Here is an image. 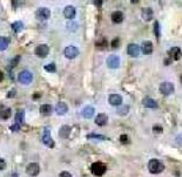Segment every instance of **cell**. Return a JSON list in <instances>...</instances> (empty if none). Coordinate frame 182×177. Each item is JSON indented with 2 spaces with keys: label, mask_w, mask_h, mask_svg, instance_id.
<instances>
[{
  "label": "cell",
  "mask_w": 182,
  "mask_h": 177,
  "mask_svg": "<svg viewBox=\"0 0 182 177\" xmlns=\"http://www.w3.org/2000/svg\"><path fill=\"white\" fill-rule=\"evenodd\" d=\"M148 169L152 174H160V172L163 171L165 169V166L163 163L160 161V160H156V158H153L150 160L149 163H148Z\"/></svg>",
  "instance_id": "obj_1"
},
{
  "label": "cell",
  "mask_w": 182,
  "mask_h": 177,
  "mask_svg": "<svg viewBox=\"0 0 182 177\" xmlns=\"http://www.w3.org/2000/svg\"><path fill=\"white\" fill-rule=\"evenodd\" d=\"M91 171L94 176L100 177L106 172V166H105L103 163H101V162H95V163L92 164Z\"/></svg>",
  "instance_id": "obj_2"
},
{
  "label": "cell",
  "mask_w": 182,
  "mask_h": 177,
  "mask_svg": "<svg viewBox=\"0 0 182 177\" xmlns=\"http://www.w3.org/2000/svg\"><path fill=\"white\" fill-rule=\"evenodd\" d=\"M18 80L22 85H30L33 81V74L30 70H22L18 75Z\"/></svg>",
  "instance_id": "obj_3"
},
{
  "label": "cell",
  "mask_w": 182,
  "mask_h": 177,
  "mask_svg": "<svg viewBox=\"0 0 182 177\" xmlns=\"http://www.w3.org/2000/svg\"><path fill=\"white\" fill-rule=\"evenodd\" d=\"M174 91H175V88H174V85L171 82H162L160 85V93L162 95L168 96V95L173 94Z\"/></svg>",
  "instance_id": "obj_4"
},
{
  "label": "cell",
  "mask_w": 182,
  "mask_h": 177,
  "mask_svg": "<svg viewBox=\"0 0 182 177\" xmlns=\"http://www.w3.org/2000/svg\"><path fill=\"white\" fill-rule=\"evenodd\" d=\"M35 16H37L39 20H47L49 16H51V11H49V8H47V7H40L35 12Z\"/></svg>",
  "instance_id": "obj_5"
},
{
  "label": "cell",
  "mask_w": 182,
  "mask_h": 177,
  "mask_svg": "<svg viewBox=\"0 0 182 177\" xmlns=\"http://www.w3.org/2000/svg\"><path fill=\"white\" fill-rule=\"evenodd\" d=\"M64 54L67 59H75L79 55V49L76 48L75 46H67L65 48Z\"/></svg>",
  "instance_id": "obj_6"
},
{
  "label": "cell",
  "mask_w": 182,
  "mask_h": 177,
  "mask_svg": "<svg viewBox=\"0 0 182 177\" xmlns=\"http://www.w3.org/2000/svg\"><path fill=\"white\" fill-rule=\"evenodd\" d=\"M43 144H46L47 147H48V148H54V145H55L53 139L51 137V131H49L48 128H46L45 130H43Z\"/></svg>",
  "instance_id": "obj_7"
},
{
  "label": "cell",
  "mask_w": 182,
  "mask_h": 177,
  "mask_svg": "<svg viewBox=\"0 0 182 177\" xmlns=\"http://www.w3.org/2000/svg\"><path fill=\"white\" fill-rule=\"evenodd\" d=\"M34 53L39 58H46L49 53V47L47 45H39V46H37Z\"/></svg>",
  "instance_id": "obj_8"
},
{
  "label": "cell",
  "mask_w": 182,
  "mask_h": 177,
  "mask_svg": "<svg viewBox=\"0 0 182 177\" xmlns=\"http://www.w3.org/2000/svg\"><path fill=\"white\" fill-rule=\"evenodd\" d=\"M107 64L109 68H113V69H115V68H118L119 66H120V59H119L118 55H115V54H112V55H109L107 58Z\"/></svg>",
  "instance_id": "obj_9"
},
{
  "label": "cell",
  "mask_w": 182,
  "mask_h": 177,
  "mask_svg": "<svg viewBox=\"0 0 182 177\" xmlns=\"http://www.w3.org/2000/svg\"><path fill=\"white\" fill-rule=\"evenodd\" d=\"M26 171L30 176L34 177V176H37L38 174L40 172V166H39L38 163H34V162H33V163H30V164L27 166Z\"/></svg>",
  "instance_id": "obj_10"
},
{
  "label": "cell",
  "mask_w": 182,
  "mask_h": 177,
  "mask_svg": "<svg viewBox=\"0 0 182 177\" xmlns=\"http://www.w3.org/2000/svg\"><path fill=\"white\" fill-rule=\"evenodd\" d=\"M140 51H141L143 54H146V55H149V54L153 53L154 46H153L152 41H143L142 45L140 46Z\"/></svg>",
  "instance_id": "obj_11"
},
{
  "label": "cell",
  "mask_w": 182,
  "mask_h": 177,
  "mask_svg": "<svg viewBox=\"0 0 182 177\" xmlns=\"http://www.w3.org/2000/svg\"><path fill=\"white\" fill-rule=\"evenodd\" d=\"M64 15L66 19H68V20H73L75 18V15H76V10H75V7H73V6H66L64 10Z\"/></svg>",
  "instance_id": "obj_12"
},
{
  "label": "cell",
  "mask_w": 182,
  "mask_h": 177,
  "mask_svg": "<svg viewBox=\"0 0 182 177\" xmlns=\"http://www.w3.org/2000/svg\"><path fill=\"white\" fill-rule=\"evenodd\" d=\"M127 53H128V55L133 56V58H136V56H139V54H140V46H138L136 43H129L128 47H127Z\"/></svg>",
  "instance_id": "obj_13"
},
{
  "label": "cell",
  "mask_w": 182,
  "mask_h": 177,
  "mask_svg": "<svg viewBox=\"0 0 182 177\" xmlns=\"http://www.w3.org/2000/svg\"><path fill=\"white\" fill-rule=\"evenodd\" d=\"M168 58L173 61V60H179L181 58V49L179 48V47H173L168 51Z\"/></svg>",
  "instance_id": "obj_14"
},
{
  "label": "cell",
  "mask_w": 182,
  "mask_h": 177,
  "mask_svg": "<svg viewBox=\"0 0 182 177\" xmlns=\"http://www.w3.org/2000/svg\"><path fill=\"white\" fill-rule=\"evenodd\" d=\"M108 102L112 106H121V103H122V96L119 95V94H112L111 96L108 97Z\"/></svg>",
  "instance_id": "obj_15"
},
{
  "label": "cell",
  "mask_w": 182,
  "mask_h": 177,
  "mask_svg": "<svg viewBox=\"0 0 182 177\" xmlns=\"http://www.w3.org/2000/svg\"><path fill=\"white\" fill-rule=\"evenodd\" d=\"M141 16L145 21H150L153 20V16H154V13H153V10L149 8V7H146L142 10V13H141Z\"/></svg>",
  "instance_id": "obj_16"
},
{
  "label": "cell",
  "mask_w": 182,
  "mask_h": 177,
  "mask_svg": "<svg viewBox=\"0 0 182 177\" xmlns=\"http://www.w3.org/2000/svg\"><path fill=\"white\" fill-rule=\"evenodd\" d=\"M55 112H57L58 115H65L68 112V107H67V104L65 102H59L57 104V107H55Z\"/></svg>",
  "instance_id": "obj_17"
},
{
  "label": "cell",
  "mask_w": 182,
  "mask_h": 177,
  "mask_svg": "<svg viewBox=\"0 0 182 177\" xmlns=\"http://www.w3.org/2000/svg\"><path fill=\"white\" fill-rule=\"evenodd\" d=\"M94 113H95V109L93 107H91V106H87V107L84 108V110L81 112V115L85 118H91L92 116L94 115Z\"/></svg>",
  "instance_id": "obj_18"
},
{
  "label": "cell",
  "mask_w": 182,
  "mask_h": 177,
  "mask_svg": "<svg viewBox=\"0 0 182 177\" xmlns=\"http://www.w3.org/2000/svg\"><path fill=\"white\" fill-rule=\"evenodd\" d=\"M107 122H108V116L106 114H99L97 117H95V123L98 126H100V127L105 126Z\"/></svg>",
  "instance_id": "obj_19"
},
{
  "label": "cell",
  "mask_w": 182,
  "mask_h": 177,
  "mask_svg": "<svg viewBox=\"0 0 182 177\" xmlns=\"http://www.w3.org/2000/svg\"><path fill=\"white\" fill-rule=\"evenodd\" d=\"M52 112H53V108L51 104H43L40 107V114L43 116H49L52 114Z\"/></svg>",
  "instance_id": "obj_20"
},
{
  "label": "cell",
  "mask_w": 182,
  "mask_h": 177,
  "mask_svg": "<svg viewBox=\"0 0 182 177\" xmlns=\"http://www.w3.org/2000/svg\"><path fill=\"white\" fill-rule=\"evenodd\" d=\"M142 103H143V106L147 108L157 107V102H156L155 100H153V99H150V97H145V99L142 100Z\"/></svg>",
  "instance_id": "obj_21"
},
{
  "label": "cell",
  "mask_w": 182,
  "mask_h": 177,
  "mask_svg": "<svg viewBox=\"0 0 182 177\" xmlns=\"http://www.w3.org/2000/svg\"><path fill=\"white\" fill-rule=\"evenodd\" d=\"M112 21L114 22V24H121V22L123 21L122 12H120V11L114 12L112 14Z\"/></svg>",
  "instance_id": "obj_22"
},
{
  "label": "cell",
  "mask_w": 182,
  "mask_h": 177,
  "mask_svg": "<svg viewBox=\"0 0 182 177\" xmlns=\"http://www.w3.org/2000/svg\"><path fill=\"white\" fill-rule=\"evenodd\" d=\"M71 127L70 126H62L61 128H60V131H59V135L60 137H62V139H67L71 134Z\"/></svg>",
  "instance_id": "obj_23"
},
{
  "label": "cell",
  "mask_w": 182,
  "mask_h": 177,
  "mask_svg": "<svg viewBox=\"0 0 182 177\" xmlns=\"http://www.w3.org/2000/svg\"><path fill=\"white\" fill-rule=\"evenodd\" d=\"M11 114H12L11 108L2 107L1 109H0V118H2V120H7V118H10Z\"/></svg>",
  "instance_id": "obj_24"
},
{
  "label": "cell",
  "mask_w": 182,
  "mask_h": 177,
  "mask_svg": "<svg viewBox=\"0 0 182 177\" xmlns=\"http://www.w3.org/2000/svg\"><path fill=\"white\" fill-rule=\"evenodd\" d=\"M14 122H16V124H18V126H20L21 127L22 122H24V110H18L16 113V118H14Z\"/></svg>",
  "instance_id": "obj_25"
},
{
  "label": "cell",
  "mask_w": 182,
  "mask_h": 177,
  "mask_svg": "<svg viewBox=\"0 0 182 177\" xmlns=\"http://www.w3.org/2000/svg\"><path fill=\"white\" fill-rule=\"evenodd\" d=\"M10 45V41L8 39L5 38V37H0V51H5Z\"/></svg>",
  "instance_id": "obj_26"
},
{
  "label": "cell",
  "mask_w": 182,
  "mask_h": 177,
  "mask_svg": "<svg viewBox=\"0 0 182 177\" xmlns=\"http://www.w3.org/2000/svg\"><path fill=\"white\" fill-rule=\"evenodd\" d=\"M12 28H13V31L16 33L20 32V31H22V28H24V24H22L21 21H16L12 24Z\"/></svg>",
  "instance_id": "obj_27"
},
{
  "label": "cell",
  "mask_w": 182,
  "mask_h": 177,
  "mask_svg": "<svg viewBox=\"0 0 182 177\" xmlns=\"http://www.w3.org/2000/svg\"><path fill=\"white\" fill-rule=\"evenodd\" d=\"M108 46V41L106 39H102L100 42H97V47L99 49H105Z\"/></svg>",
  "instance_id": "obj_28"
},
{
  "label": "cell",
  "mask_w": 182,
  "mask_h": 177,
  "mask_svg": "<svg viewBox=\"0 0 182 177\" xmlns=\"http://www.w3.org/2000/svg\"><path fill=\"white\" fill-rule=\"evenodd\" d=\"M111 46H112V48L116 49L120 46V39L119 38H115L112 40V42H111Z\"/></svg>",
  "instance_id": "obj_29"
},
{
  "label": "cell",
  "mask_w": 182,
  "mask_h": 177,
  "mask_svg": "<svg viewBox=\"0 0 182 177\" xmlns=\"http://www.w3.org/2000/svg\"><path fill=\"white\" fill-rule=\"evenodd\" d=\"M45 69L47 70V72H49V73H54L55 72V64H48L45 66Z\"/></svg>",
  "instance_id": "obj_30"
},
{
  "label": "cell",
  "mask_w": 182,
  "mask_h": 177,
  "mask_svg": "<svg viewBox=\"0 0 182 177\" xmlns=\"http://www.w3.org/2000/svg\"><path fill=\"white\" fill-rule=\"evenodd\" d=\"M154 33H155L156 38L160 37V25L157 21H155V24H154Z\"/></svg>",
  "instance_id": "obj_31"
},
{
  "label": "cell",
  "mask_w": 182,
  "mask_h": 177,
  "mask_svg": "<svg viewBox=\"0 0 182 177\" xmlns=\"http://www.w3.org/2000/svg\"><path fill=\"white\" fill-rule=\"evenodd\" d=\"M88 139H105V136L102 135H97V134H91L87 136Z\"/></svg>",
  "instance_id": "obj_32"
},
{
  "label": "cell",
  "mask_w": 182,
  "mask_h": 177,
  "mask_svg": "<svg viewBox=\"0 0 182 177\" xmlns=\"http://www.w3.org/2000/svg\"><path fill=\"white\" fill-rule=\"evenodd\" d=\"M120 141H121V143H123V144H126V143H128V136L127 135H121L120 136Z\"/></svg>",
  "instance_id": "obj_33"
},
{
  "label": "cell",
  "mask_w": 182,
  "mask_h": 177,
  "mask_svg": "<svg viewBox=\"0 0 182 177\" xmlns=\"http://www.w3.org/2000/svg\"><path fill=\"white\" fill-rule=\"evenodd\" d=\"M153 130H154V133H157V134H161L162 131H163V129H162V127H160V126H154L153 127Z\"/></svg>",
  "instance_id": "obj_34"
},
{
  "label": "cell",
  "mask_w": 182,
  "mask_h": 177,
  "mask_svg": "<svg viewBox=\"0 0 182 177\" xmlns=\"http://www.w3.org/2000/svg\"><path fill=\"white\" fill-rule=\"evenodd\" d=\"M5 168H6V162L4 161L2 158H0V171H1V170H4Z\"/></svg>",
  "instance_id": "obj_35"
},
{
  "label": "cell",
  "mask_w": 182,
  "mask_h": 177,
  "mask_svg": "<svg viewBox=\"0 0 182 177\" xmlns=\"http://www.w3.org/2000/svg\"><path fill=\"white\" fill-rule=\"evenodd\" d=\"M20 128H21V127H20V126H18V124H13V126H11V130L12 131H18V130H20Z\"/></svg>",
  "instance_id": "obj_36"
},
{
  "label": "cell",
  "mask_w": 182,
  "mask_h": 177,
  "mask_svg": "<svg viewBox=\"0 0 182 177\" xmlns=\"http://www.w3.org/2000/svg\"><path fill=\"white\" fill-rule=\"evenodd\" d=\"M129 108L128 107H123V109H120V110H118V114H120V115H125V112H128Z\"/></svg>",
  "instance_id": "obj_37"
},
{
  "label": "cell",
  "mask_w": 182,
  "mask_h": 177,
  "mask_svg": "<svg viewBox=\"0 0 182 177\" xmlns=\"http://www.w3.org/2000/svg\"><path fill=\"white\" fill-rule=\"evenodd\" d=\"M59 177H72V175L67 171H62V172H60L59 174Z\"/></svg>",
  "instance_id": "obj_38"
},
{
  "label": "cell",
  "mask_w": 182,
  "mask_h": 177,
  "mask_svg": "<svg viewBox=\"0 0 182 177\" xmlns=\"http://www.w3.org/2000/svg\"><path fill=\"white\" fill-rule=\"evenodd\" d=\"M16 89H12L10 93H8V95H7V97H14L16 96Z\"/></svg>",
  "instance_id": "obj_39"
},
{
  "label": "cell",
  "mask_w": 182,
  "mask_h": 177,
  "mask_svg": "<svg viewBox=\"0 0 182 177\" xmlns=\"http://www.w3.org/2000/svg\"><path fill=\"white\" fill-rule=\"evenodd\" d=\"M94 4H95V6L100 7L102 5V0H94Z\"/></svg>",
  "instance_id": "obj_40"
},
{
  "label": "cell",
  "mask_w": 182,
  "mask_h": 177,
  "mask_svg": "<svg viewBox=\"0 0 182 177\" xmlns=\"http://www.w3.org/2000/svg\"><path fill=\"white\" fill-rule=\"evenodd\" d=\"M171 64V60L169 59V58H168V59H165V64H166V66H169Z\"/></svg>",
  "instance_id": "obj_41"
},
{
  "label": "cell",
  "mask_w": 182,
  "mask_h": 177,
  "mask_svg": "<svg viewBox=\"0 0 182 177\" xmlns=\"http://www.w3.org/2000/svg\"><path fill=\"white\" fill-rule=\"evenodd\" d=\"M4 79H5V75H4V73L0 70V82H1V81H4Z\"/></svg>",
  "instance_id": "obj_42"
},
{
  "label": "cell",
  "mask_w": 182,
  "mask_h": 177,
  "mask_svg": "<svg viewBox=\"0 0 182 177\" xmlns=\"http://www.w3.org/2000/svg\"><path fill=\"white\" fill-rule=\"evenodd\" d=\"M39 97H40V94H39V93H37L35 95H33V99H39Z\"/></svg>",
  "instance_id": "obj_43"
},
{
  "label": "cell",
  "mask_w": 182,
  "mask_h": 177,
  "mask_svg": "<svg viewBox=\"0 0 182 177\" xmlns=\"http://www.w3.org/2000/svg\"><path fill=\"white\" fill-rule=\"evenodd\" d=\"M139 1L140 0H130V2H132V4H138Z\"/></svg>",
  "instance_id": "obj_44"
}]
</instances>
